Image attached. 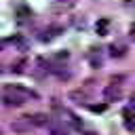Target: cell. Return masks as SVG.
Masks as SVG:
<instances>
[{
	"label": "cell",
	"instance_id": "obj_1",
	"mask_svg": "<svg viewBox=\"0 0 135 135\" xmlns=\"http://www.w3.org/2000/svg\"><path fill=\"white\" fill-rule=\"evenodd\" d=\"M30 97H36V93L30 91V89H25V86H19V84H6L4 86V93H2L4 105H13V108L23 105Z\"/></svg>",
	"mask_w": 135,
	"mask_h": 135
},
{
	"label": "cell",
	"instance_id": "obj_2",
	"mask_svg": "<svg viewBox=\"0 0 135 135\" xmlns=\"http://www.w3.org/2000/svg\"><path fill=\"white\" fill-rule=\"evenodd\" d=\"M103 97H105V101H120L122 99V91H120L118 84H108L103 89Z\"/></svg>",
	"mask_w": 135,
	"mask_h": 135
},
{
	"label": "cell",
	"instance_id": "obj_3",
	"mask_svg": "<svg viewBox=\"0 0 135 135\" xmlns=\"http://www.w3.org/2000/svg\"><path fill=\"white\" fill-rule=\"evenodd\" d=\"M61 32H63V30H61V25H51L49 30H44V32H42L40 40H42V42H46V40H53V38H55V36H59Z\"/></svg>",
	"mask_w": 135,
	"mask_h": 135
},
{
	"label": "cell",
	"instance_id": "obj_4",
	"mask_svg": "<svg viewBox=\"0 0 135 135\" xmlns=\"http://www.w3.org/2000/svg\"><path fill=\"white\" fill-rule=\"evenodd\" d=\"M122 116H124V127L129 131H135V110L133 108H127L122 112Z\"/></svg>",
	"mask_w": 135,
	"mask_h": 135
},
{
	"label": "cell",
	"instance_id": "obj_5",
	"mask_svg": "<svg viewBox=\"0 0 135 135\" xmlns=\"http://www.w3.org/2000/svg\"><path fill=\"white\" fill-rule=\"evenodd\" d=\"M124 53H127V46L122 42H112L110 44V55L112 57H124Z\"/></svg>",
	"mask_w": 135,
	"mask_h": 135
},
{
	"label": "cell",
	"instance_id": "obj_6",
	"mask_svg": "<svg viewBox=\"0 0 135 135\" xmlns=\"http://www.w3.org/2000/svg\"><path fill=\"white\" fill-rule=\"evenodd\" d=\"M108 27H110V19H108V17H101V19L95 23V32H97L99 36H105V34H108Z\"/></svg>",
	"mask_w": 135,
	"mask_h": 135
},
{
	"label": "cell",
	"instance_id": "obj_7",
	"mask_svg": "<svg viewBox=\"0 0 135 135\" xmlns=\"http://www.w3.org/2000/svg\"><path fill=\"white\" fill-rule=\"evenodd\" d=\"M30 124H38V127H42V124H46L49 122V116H44V114H34V116H23Z\"/></svg>",
	"mask_w": 135,
	"mask_h": 135
},
{
	"label": "cell",
	"instance_id": "obj_8",
	"mask_svg": "<svg viewBox=\"0 0 135 135\" xmlns=\"http://www.w3.org/2000/svg\"><path fill=\"white\" fill-rule=\"evenodd\" d=\"M17 15H19V19H17V21H19V23H23V21H25V17H27L30 13H27V8H19V11H17Z\"/></svg>",
	"mask_w": 135,
	"mask_h": 135
},
{
	"label": "cell",
	"instance_id": "obj_9",
	"mask_svg": "<svg viewBox=\"0 0 135 135\" xmlns=\"http://www.w3.org/2000/svg\"><path fill=\"white\" fill-rule=\"evenodd\" d=\"M23 65H25V61H17V63L11 65V68H13V72H23Z\"/></svg>",
	"mask_w": 135,
	"mask_h": 135
},
{
	"label": "cell",
	"instance_id": "obj_10",
	"mask_svg": "<svg viewBox=\"0 0 135 135\" xmlns=\"http://www.w3.org/2000/svg\"><path fill=\"white\" fill-rule=\"evenodd\" d=\"M91 110H93V112H103L105 105H91Z\"/></svg>",
	"mask_w": 135,
	"mask_h": 135
},
{
	"label": "cell",
	"instance_id": "obj_11",
	"mask_svg": "<svg viewBox=\"0 0 135 135\" xmlns=\"http://www.w3.org/2000/svg\"><path fill=\"white\" fill-rule=\"evenodd\" d=\"M51 135H68V133H65V131H61V129H53V131H51Z\"/></svg>",
	"mask_w": 135,
	"mask_h": 135
},
{
	"label": "cell",
	"instance_id": "obj_12",
	"mask_svg": "<svg viewBox=\"0 0 135 135\" xmlns=\"http://www.w3.org/2000/svg\"><path fill=\"white\" fill-rule=\"evenodd\" d=\"M57 2H59V4H65V6H72V4H74V0H57Z\"/></svg>",
	"mask_w": 135,
	"mask_h": 135
},
{
	"label": "cell",
	"instance_id": "obj_13",
	"mask_svg": "<svg viewBox=\"0 0 135 135\" xmlns=\"http://www.w3.org/2000/svg\"><path fill=\"white\" fill-rule=\"evenodd\" d=\"M129 34H131V36H133V38H135V21H133V23H131V27H129Z\"/></svg>",
	"mask_w": 135,
	"mask_h": 135
},
{
	"label": "cell",
	"instance_id": "obj_14",
	"mask_svg": "<svg viewBox=\"0 0 135 135\" xmlns=\"http://www.w3.org/2000/svg\"><path fill=\"white\" fill-rule=\"evenodd\" d=\"M131 105H135V93L131 95Z\"/></svg>",
	"mask_w": 135,
	"mask_h": 135
},
{
	"label": "cell",
	"instance_id": "obj_15",
	"mask_svg": "<svg viewBox=\"0 0 135 135\" xmlns=\"http://www.w3.org/2000/svg\"><path fill=\"white\" fill-rule=\"evenodd\" d=\"M127 2H135V0H127Z\"/></svg>",
	"mask_w": 135,
	"mask_h": 135
}]
</instances>
